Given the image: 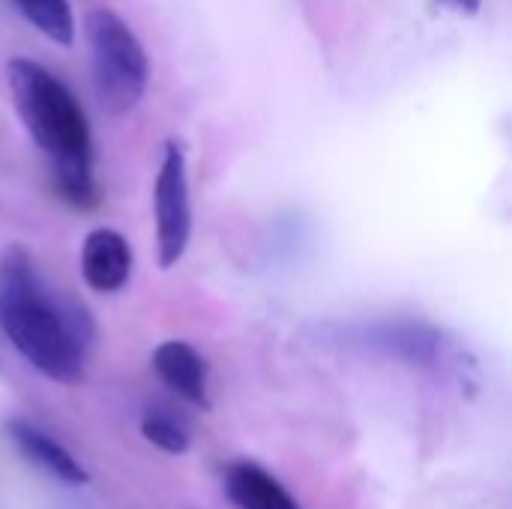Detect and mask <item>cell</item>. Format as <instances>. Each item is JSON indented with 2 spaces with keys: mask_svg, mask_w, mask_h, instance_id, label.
I'll return each mask as SVG.
<instances>
[{
  "mask_svg": "<svg viewBox=\"0 0 512 509\" xmlns=\"http://www.w3.org/2000/svg\"><path fill=\"white\" fill-rule=\"evenodd\" d=\"M363 342L378 348V351H384V354L408 360L411 366L432 369V372H438L444 378H465L468 369L474 366L453 339H447L441 330L426 327V324H411V321L378 324V327H372L366 333Z\"/></svg>",
  "mask_w": 512,
  "mask_h": 509,
  "instance_id": "5",
  "label": "cell"
},
{
  "mask_svg": "<svg viewBox=\"0 0 512 509\" xmlns=\"http://www.w3.org/2000/svg\"><path fill=\"white\" fill-rule=\"evenodd\" d=\"M153 372L159 375V381L177 393L183 402H189L192 408L210 411L213 399H210V363L204 360V354L183 342V339H165L153 348Z\"/></svg>",
  "mask_w": 512,
  "mask_h": 509,
  "instance_id": "6",
  "label": "cell"
},
{
  "mask_svg": "<svg viewBox=\"0 0 512 509\" xmlns=\"http://www.w3.org/2000/svg\"><path fill=\"white\" fill-rule=\"evenodd\" d=\"M6 438L15 444V450L30 462L36 465L39 471H45L48 477H54L57 483H66V486H84L90 480V474L84 471V465L57 441L51 438L45 429H39L36 423L30 420H21V417H12L6 420Z\"/></svg>",
  "mask_w": 512,
  "mask_h": 509,
  "instance_id": "8",
  "label": "cell"
},
{
  "mask_svg": "<svg viewBox=\"0 0 512 509\" xmlns=\"http://www.w3.org/2000/svg\"><path fill=\"white\" fill-rule=\"evenodd\" d=\"M438 3L453 9V12H462V15H474V12H480L483 0H438Z\"/></svg>",
  "mask_w": 512,
  "mask_h": 509,
  "instance_id": "12",
  "label": "cell"
},
{
  "mask_svg": "<svg viewBox=\"0 0 512 509\" xmlns=\"http://www.w3.org/2000/svg\"><path fill=\"white\" fill-rule=\"evenodd\" d=\"M141 435L147 444H153L156 450L168 453V456H183L192 447V438L186 432V426L180 420H174L171 414L162 411H147L141 420Z\"/></svg>",
  "mask_w": 512,
  "mask_h": 509,
  "instance_id": "11",
  "label": "cell"
},
{
  "mask_svg": "<svg viewBox=\"0 0 512 509\" xmlns=\"http://www.w3.org/2000/svg\"><path fill=\"white\" fill-rule=\"evenodd\" d=\"M15 9L33 24L45 39L69 48L75 42V12L69 0H12Z\"/></svg>",
  "mask_w": 512,
  "mask_h": 509,
  "instance_id": "10",
  "label": "cell"
},
{
  "mask_svg": "<svg viewBox=\"0 0 512 509\" xmlns=\"http://www.w3.org/2000/svg\"><path fill=\"white\" fill-rule=\"evenodd\" d=\"M153 222H156V261L171 270L183 261L192 240V198L189 168L180 141H165L162 165L153 183Z\"/></svg>",
  "mask_w": 512,
  "mask_h": 509,
  "instance_id": "4",
  "label": "cell"
},
{
  "mask_svg": "<svg viewBox=\"0 0 512 509\" xmlns=\"http://www.w3.org/2000/svg\"><path fill=\"white\" fill-rule=\"evenodd\" d=\"M87 45L96 99L108 114H129L147 93L150 57L135 30L108 6L90 9Z\"/></svg>",
  "mask_w": 512,
  "mask_h": 509,
  "instance_id": "3",
  "label": "cell"
},
{
  "mask_svg": "<svg viewBox=\"0 0 512 509\" xmlns=\"http://www.w3.org/2000/svg\"><path fill=\"white\" fill-rule=\"evenodd\" d=\"M0 330L48 381L78 384L96 339L87 306L45 285L24 243L0 246Z\"/></svg>",
  "mask_w": 512,
  "mask_h": 509,
  "instance_id": "1",
  "label": "cell"
},
{
  "mask_svg": "<svg viewBox=\"0 0 512 509\" xmlns=\"http://www.w3.org/2000/svg\"><path fill=\"white\" fill-rule=\"evenodd\" d=\"M6 84L21 126L51 165V183L72 210H96L102 189L93 174V132L75 93L42 63L12 57Z\"/></svg>",
  "mask_w": 512,
  "mask_h": 509,
  "instance_id": "2",
  "label": "cell"
},
{
  "mask_svg": "<svg viewBox=\"0 0 512 509\" xmlns=\"http://www.w3.org/2000/svg\"><path fill=\"white\" fill-rule=\"evenodd\" d=\"M222 486L237 509H303L264 465L252 459L231 462L222 471Z\"/></svg>",
  "mask_w": 512,
  "mask_h": 509,
  "instance_id": "9",
  "label": "cell"
},
{
  "mask_svg": "<svg viewBox=\"0 0 512 509\" xmlns=\"http://www.w3.org/2000/svg\"><path fill=\"white\" fill-rule=\"evenodd\" d=\"M81 279L96 294H117L132 279L135 255L129 240L114 228H93L81 243Z\"/></svg>",
  "mask_w": 512,
  "mask_h": 509,
  "instance_id": "7",
  "label": "cell"
}]
</instances>
